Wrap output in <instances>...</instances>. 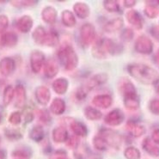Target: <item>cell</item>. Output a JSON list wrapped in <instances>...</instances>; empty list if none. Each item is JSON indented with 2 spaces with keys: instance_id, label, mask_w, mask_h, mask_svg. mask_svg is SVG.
<instances>
[{
  "instance_id": "6da1fadb",
  "label": "cell",
  "mask_w": 159,
  "mask_h": 159,
  "mask_svg": "<svg viewBox=\"0 0 159 159\" xmlns=\"http://www.w3.org/2000/svg\"><path fill=\"white\" fill-rule=\"evenodd\" d=\"M129 74L143 84H153L158 80V72L144 64H132L127 66Z\"/></svg>"
},
{
  "instance_id": "7a4b0ae2",
  "label": "cell",
  "mask_w": 159,
  "mask_h": 159,
  "mask_svg": "<svg viewBox=\"0 0 159 159\" xmlns=\"http://www.w3.org/2000/svg\"><path fill=\"white\" fill-rule=\"evenodd\" d=\"M60 63L63 65L66 70H73L78 66V57L73 48L70 45L64 46L58 52Z\"/></svg>"
},
{
  "instance_id": "3957f363",
  "label": "cell",
  "mask_w": 159,
  "mask_h": 159,
  "mask_svg": "<svg viewBox=\"0 0 159 159\" xmlns=\"http://www.w3.org/2000/svg\"><path fill=\"white\" fill-rule=\"evenodd\" d=\"M96 36L95 27L91 23H84L80 29V42L84 47H88L92 43Z\"/></svg>"
},
{
  "instance_id": "277c9868",
  "label": "cell",
  "mask_w": 159,
  "mask_h": 159,
  "mask_svg": "<svg viewBox=\"0 0 159 159\" xmlns=\"http://www.w3.org/2000/svg\"><path fill=\"white\" fill-rule=\"evenodd\" d=\"M134 48L136 52L142 54H150L153 51V43L152 40L145 35H140L135 41Z\"/></svg>"
},
{
  "instance_id": "5b68a950",
  "label": "cell",
  "mask_w": 159,
  "mask_h": 159,
  "mask_svg": "<svg viewBox=\"0 0 159 159\" xmlns=\"http://www.w3.org/2000/svg\"><path fill=\"white\" fill-rule=\"evenodd\" d=\"M45 65V54L41 51L34 50L30 54V66L34 73H39Z\"/></svg>"
},
{
  "instance_id": "8992f818",
  "label": "cell",
  "mask_w": 159,
  "mask_h": 159,
  "mask_svg": "<svg viewBox=\"0 0 159 159\" xmlns=\"http://www.w3.org/2000/svg\"><path fill=\"white\" fill-rule=\"evenodd\" d=\"M124 119H125V115L123 114V112L120 109L116 108L109 112L105 116L104 121L108 126H116L120 125L122 122L124 121Z\"/></svg>"
},
{
  "instance_id": "52a82bcc",
  "label": "cell",
  "mask_w": 159,
  "mask_h": 159,
  "mask_svg": "<svg viewBox=\"0 0 159 159\" xmlns=\"http://www.w3.org/2000/svg\"><path fill=\"white\" fill-rule=\"evenodd\" d=\"M100 135L104 138V139L107 141L108 145H112L115 147H118L119 145H120V141H121L120 136L115 131L103 129L100 132Z\"/></svg>"
},
{
  "instance_id": "ba28073f",
  "label": "cell",
  "mask_w": 159,
  "mask_h": 159,
  "mask_svg": "<svg viewBox=\"0 0 159 159\" xmlns=\"http://www.w3.org/2000/svg\"><path fill=\"white\" fill-rule=\"evenodd\" d=\"M16 69V62L10 57H5L0 60V74L8 77L13 73Z\"/></svg>"
},
{
  "instance_id": "9c48e42d",
  "label": "cell",
  "mask_w": 159,
  "mask_h": 159,
  "mask_svg": "<svg viewBox=\"0 0 159 159\" xmlns=\"http://www.w3.org/2000/svg\"><path fill=\"white\" fill-rule=\"evenodd\" d=\"M107 74L106 73H98V74L93 76L92 78H90L88 80V82L85 84L84 87L90 91L91 89H96L97 87H99L101 85L104 84L107 81Z\"/></svg>"
},
{
  "instance_id": "30bf717a",
  "label": "cell",
  "mask_w": 159,
  "mask_h": 159,
  "mask_svg": "<svg viewBox=\"0 0 159 159\" xmlns=\"http://www.w3.org/2000/svg\"><path fill=\"white\" fill-rule=\"evenodd\" d=\"M126 17L127 22L136 30H141L144 25V21L141 15L135 10H130L126 12Z\"/></svg>"
},
{
  "instance_id": "8fae6325",
  "label": "cell",
  "mask_w": 159,
  "mask_h": 159,
  "mask_svg": "<svg viewBox=\"0 0 159 159\" xmlns=\"http://www.w3.org/2000/svg\"><path fill=\"white\" fill-rule=\"evenodd\" d=\"M35 98L39 103L43 106H46L49 103L51 100V92L46 86H39L35 89Z\"/></svg>"
},
{
  "instance_id": "7c38bea8",
  "label": "cell",
  "mask_w": 159,
  "mask_h": 159,
  "mask_svg": "<svg viewBox=\"0 0 159 159\" xmlns=\"http://www.w3.org/2000/svg\"><path fill=\"white\" fill-rule=\"evenodd\" d=\"M123 97H124V99H123L124 105H125L126 109H128L130 111H135L139 107L140 99H139L137 93L128 94V95L124 96Z\"/></svg>"
},
{
  "instance_id": "4fadbf2b",
  "label": "cell",
  "mask_w": 159,
  "mask_h": 159,
  "mask_svg": "<svg viewBox=\"0 0 159 159\" xmlns=\"http://www.w3.org/2000/svg\"><path fill=\"white\" fill-rule=\"evenodd\" d=\"M102 41L105 52L106 53H109L110 55L118 54L123 49L121 45L118 44L117 42H115L111 39H102Z\"/></svg>"
},
{
  "instance_id": "5bb4252c",
  "label": "cell",
  "mask_w": 159,
  "mask_h": 159,
  "mask_svg": "<svg viewBox=\"0 0 159 159\" xmlns=\"http://www.w3.org/2000/svg\"><path fill=\"white\" fill-rule=\"evenodd\" d=\"M34 21L32 17L29 15H24L21 16L16 22V27L22 33H29L32 27H33Z\"/></svg>"
},
{
  "instance_id": "9a60e30c",
  "label": "cell",
  "mask_w": 159,
  "mask_h": 159,
  "mask_svg": "<svg viewBox=\"0 0 159 159\" xmlns=\"http://www.w3.org/2000/svg\"><path fill=\"white\" fill-rule=\"evenodd\" d=\"M15 105L17 107H23L26 103V89L22 84H17L15 88Z\"/></svg>"
},
{
  "instance_id": "2e32d148",
  "label": "cell",
  "mask_w": 159,
  "mask_h": 159,
  "mask_svg": "<svg viewBox=\"0 0 159 159\" xmlns=\"http://www.w3.org/2000/svg\"><path fill=\"white\" fill-rule=\"evenodd\" d=\"M92 103L97 107L106 109L109 107L113 103V98L109 95H97L92 100Z\"/></svg>"
},
{
  "instance_id": "e0dca14e",
  "label": "cell",
  "mask_w": 159,
  "mask_h": 159,
  "mask_svg": "<svg viewBox=\"0 0 159 159\" xmlns=\"http://www.w3.org/2000/svg\"><path fill=\"white\" fill-rule=\"evenodd\" d=\"M59 72V66L55 59H49L45 62L44 75L48 78H52Z\"/></svg>"
},
{
  "instance_id": "ac0fdd59",
  "label": "cell",
  "mask_w": 159,
  "mask_h": 159,
  "mask_svg": "<svg viewBox=\"0 0 159 159\" xmlns=\"http://www.w3.org/2000/svg\"><path fill=\"white\" fill-rule=\"evenodd\" d=\"M119 89L123 96L128 94H132V93H137V89L135 88V86L126 78H120V80L119 82Z\"/></svg>"
},
{
  "instance_id": "d6986e66",
  "label": "cell",
  "mask_w": 159,
  "mask_h": 159,
  "mask_svg": "<svg viewBox=\"0 0 159 159\" xmlns=\"http://www.w3.org/2000/svg\"><path fill=\"white\" fill-rule=\"evenodd\" d=\"M126 130L128 131V133L135 138L141 137L144 133H145V128L144 126L138 124L135 121L133 120H128L126 123Z\"/></svg>"
},
{
  "instance_id": "ffe728a7",
  "label": "cell",
  "mask_w": 159,
  "mask_h": 159,
  "mask_svg": "<svg viewBox=\"0 0 159 159\" xmlns=\"http://www.w3.org/2000/svg\"><path fill=\"white\" fill-rule=\"evenodd\" d=\"M57 11L52 6H47L41 11V18L47 23H54L57 19Z\"/></svg>"
},
{
  "instance_id": "44dd1931",
  "label": "cell",
  "mask_w": 159,
  "mask_h": 159,
  "mask_svg": "<svg viewBox=\"0 0 159 159\" xmlns=\"http://www.w3.org/2000/svg\"><path fill=\"white\" fill-rule=\"evenodd\" d=\"M17 41H18V37L16 34L14 32H7V33L3 34L0 36V43L4 47L12 48L16 45Z\"/></svg>"
},
{
  "instance_id": "7402d4cb",
  "label": "cell",
  "mask_w": 159,
  "mask_h": 159,
  "mask_svg": "<svg viewBox=\"0 0 159 159\" xmlns=\"http://www.w3.org/2000/svg\"><path fill=\"white\" fill-rule=\"evenodd\" d=\"M52 89L57 93L58 95H64L66 93L68 87H69V82L66 78H59L52 82Z\"/></svg>"
},
{
  "instance_id": "603a6c76",
  "label": "cell",
  "mask_w": 159,
  "mask_h": 159,
  "mask_svg": "<svg viewBox=\"0 0 159 159\" xmlns=\"http://www.w3.org/2000/svg\"><path fill=\"white\" fill-rule=\"evenodd\" d=\"M66 102L61 98H54L50 105V111L53 115H60L64 114V112L66 111Z\"/></svg>"
},
{
  "instance_id": "cb8c5ba5",
  "label": "cell",
  "mask_w": 159,
  "mask_h": 159,
  "mask_svg": "<svg viewBox=\"0 0 159 159\" xmlns=\"http://www.w3.org/2000/svg\"><path fill=\"white\" fill-rule=\"evenodd\" d=\"M124 25V22L121 17H116L108 21V22L104 25V30L108 33H113L121 30V28Z\"/></svg>"
},
{
  "instance_id": "d4e9b609",
  "label": "cell",
  "mask_w": 159,
  "mask_h": 159,
  "mask_svg": "<svg viewBox=\"0 0 159 159\" xmlns=\"http://www.w3.org/2000/svg\"><path fill=\"white\" fill-rule=\"evenodd\" d=\"M142 146L144 151L151 156H153V157L159 156V147L156 145L152 139L148 137L145 138L142 142Z\"/></svg>"
},
{
  "instance_id": "484cf974",
  "label": "cell",
  "mask_w": 159,
  "mask_h": 159,
  "mask_svg": "<svg viewBox=\"0 0 159 159\" xmlns=\"http://www.w3.org/2000/svg\"><path fill=\"white\" fill-rule=\"evenodd\" d=\"M52 137L55 143H63L68 139L67 130L64 126H58L52 130Z\"/></svg>"
},
{
  "instance_id": "4316f807",
  "label": "cell",
  "mask_w": 159,
  "mask_h": 159,
  "mask_svg": "<svg viewBox=\"0 0 159 159\" xmlns=\"http://www.w3.org/2000/svg\"><path fill=\"white\" fill-rule=\"evenodd\" d=\"M73 11H74L75 14L81 19L87 18L90 14L89 5L85 3H79V2L76 3L73 5Z\"/></svg>"
},
{
  "instance_id": "83f0119b",
  "label": "cell",
  "mask_w": 159,
  "mask_h": 159,
  "mask_svg": "<svg viewBox=\"0 0 159 159\" xmlns=\"http://www.w3.org/2000/svg\"><path fill=\"white\" fill-rule=\"evenodd\" d=\"M70 126L71 131L78 137H85L88 134V129H87V127L82 122L73 120L70 124Z\"/></svg>"
},
{
  "instance_id": "f1b7e54d",
  "label": "cell",
  "mask_w": 159,
  "mask_h": 159,
  "mask_svg": "<svg viewBox=\"0 0 159 159\" xmlns=\"http://www.w3.org/2000/svg\"><path fill=\"white\" fill-rule=\"evenodd\" d=\"M48 32L46 31L44 28L42 26H38L35 30H34L32 34V37L35 43L40 45H44L45 40L47 37Z\"/></svg>"
},
{
  "instance_id": "f546056e",
  "label": "cell",
  "mask_w": 159,
  "mask_h": 159,
  "mask_svg": "<svg viewBox=\"0 0 159 159\" xmlns=\"http://www.w3.org/2000/svg\"><path fill=\"white\" fill-rule=\"evenodd\" d=\"M92 55L96 58V59H105L107 57V53L105 52L103 48V45H102V39L97 41L94 44L92 48Z\"/></svg>"
},
{
  "instance_id": "4dcf8cb0",
  "label": "cell",
  "mask_w": 159,
  "mask_h": 159,
  "mask_svg": "<svg viewBox=\"0 0 159 159\" xmlns=\"http://www.w3.org/2000/svg\"><path fill=\"white\" fill-rule=\"evenodd\" d=\"M61 20H62V22H63L64 25L66 27H69V28L74 27L76 25V22H77L73 13L71 11H68V10H66V11H64L62 12Z\"/></svg>"
},
{
  "instance_id": "1f68e13d",
  "label": "cell",
  "mask_w": 159,
  "mask_h": 159,
  "mask_svg": "<svg viewBox=\"0 0 159 159\" xmlns=\"http://www.w3.org/2000/svg\"><path fill=\"white\" fill-rule=\"evenodd\" d=\"M30 137L34 142H41L45 137V132L41 126H34L30 133Z\"/></svg>"
},
{
  "instance_id": "d6a6232c",
  "label": "cell",
  "mask_w": 159,
  "mask_h": 159,
  "mask_svg": "<svg viewBox=\"0 0 159 159\" xmlns=\"http://www.w3.org/2000/svg\"><path fill=\"white\" fill-rule=\"evenodd\" d=\"M84 115L89 120H98L102 117V113L93 107H86L84 109Z\"/></svg>"
},
{
  "instance_id": "836d02e7",
  "label": "cell",
  "mask_w": 159,
  "mask_h": 159,
  "mask_svg": "<svg viewBox=\"0 0 159 159\" xmlns=\"http://www.w3.org/2000/svg\"><path fill=\"white\" fill-rule=\"evenodd\" d=\"M59 34L57 33L55 30H51V31L48 32L44 45L48 46V47H56L59 44Z\"/></svg>"
},
{
  "instance_id": "e575fe53",
  "label": "cell",
  "mask_w": 159,
  "mask_h": 159,
  "mask_svg": "<svg viewBox=\"0 0 159 159\" xmlns=\"http://www.w3.org/2000/svg\"><path fill=\"white\" fill-rule=\"evenodd\" d=\"M14 96H15V89L11 85L6 86L4 90V94H3V102H4V106H8L11 103Z\"/></svg>"
},
{
  "instance_id": "d590c367",
  "label": "cell",
  "mask_w": 159,
  "mask_h": 159,
  "mask_svg": "<svg viewBox=\"0 0 159 159\" xmlns=\"http://www.w3.org/2000/svg\"><path fill=\"white\" fill-rule=\"evenodd\" d=\"M93 144L94 147L98 151H106L108 146L107 141L104 139L103 137H102L100 134L96 135L93 139Z\"/></svg>"
},
{
  "instance_id": "8d00e7d4",
  "label": "cell",
  "mask_w": 159,
  "mask_h": 159,
  "mask_svg": "<svg viewBox=\"0 0 159 159\" xmlns=\"http://www.w3.org/2000/svg\"><path fill=\"white\" fill-rule=\"evenodd\" d=\"M4 134L8 139L11 141L19 140L20 139L22 138V134L21 133V132L19 130L14 129V128H6L4 130Z\"/></svg>"
},
{
  "instance_id": "74e56055",
  "label": "cell",
  "mask_w": 159,
  "mask_h": 159,
  "mask_svg": "<svg viewBox=\"0 0 159 159\" xmlns=\"http://www.w3.org/2000/svg\"><path fill=\"white\" fill-rule=\"evenodd\" d=\"M124 156L126 159H140L141 157L140 152L134 146L127 147L124 152Z\"/></svg>"
},
{
  "instance_id": "f35d334b",
  "label": "cell",
  "mask_w": 159,
  "mask_h": 159,
  "mask_svg": "<svg viewBox=\"0 0 159 159\" xmlns=\"http://www.w3.org/2000/svg\"><path fill=\"white\" fill-rule=\"evenodd\" d=\"M144 14L147 16L149 18H156L159 14V9L155 4H147L144 8Z\"/></svg>"
},
{
  "instance_id": "ab89813d",
  "label": "cell",
  "mask_w": 159,
  "mask_h": 159,
  "mask_svg": "<svg viewBox=\"0 0 159 159\" xmlns=\"http://www.w3.org/2000/svg\"><path fill=\"white\" fill-rule=\"evenodd\" d=\"M104 8L108 12H119L120 11V4L115 0H106L103 2Z\"/></svg>"
},
{
  "instance_id": "60d3db41",
  "label": "cell",
  "mask_w": 159,
  "mask_h": 159,
  "mask_svg": "<svg viewBox=\"0 0 159 159\" xmlns=\"http://www.w3.org/2000/svg\"><path fill=\"white\" fill-rule=\"evenodd\" d=\"M39 119H40V121H41L43 124L48 125L50 122L52 121V117L50 113L47 110V109H41L39 110Z\"/></svg>"
},
{
  "instance_id": "b9f144b4",
  "label": "cell",
  "mask_w": 159,
  "mask_h": 159,
  "mask_svg": "<svg viewBox=\"0 0 159 159\" xmlns=\"http://www.w3.org/2000/svg\"><path fill=\"white\" fill-rule=\"evenodd\" d=\"M133 36H134V32L130 28H126L125 30H123L121 34H120V39L124 42H129V41H131L133 39Z\"/></svg>"
},
{
  "instance_id": "7bdbcfd3",
  "label": "cell",
  "mask_w": 159,
  "mask_h": 159,
  "mask_svg": "<svg viewBox=\"0 0 159 159\" xmlns=\"http://www.w3.org/2000/svg\"><path fill=\"white\" fill-rule=\"evenodd\" d=\"M11 3L12 5H14L15 7L17 8L22 7V6L30 7V6H33L34 4H37L38 1H35V0H22V1H11Z\"/></svg>"
},
{
  "instance_id": "ee69618b",
  "label": "cell",
  "mask_w": 159,
  "mask_h": 159,
  "mask_svg": "<svg viewBox=\"0 0 159 159\" xmlns=\"http://www.w3.org/2000/svg\"><path fill=\"white\" fill-rule=\"evenodd\" d=\"M12 156L17 159H29L30 157V152L26 149H17L13 152Z\"/></svg>"
},
{
  "instance_id": "f6af8a7d",
  "label": "cell",
  "mask_w": 159,
  "mask_h": 159,
  "mask_svg": "<svg viewBox=\"0 0 159 159\" xmlns=\"http://www.w3.org/2000/svg\"><path fill=\"white\" fill-rule=\"evenodd\" d=\"M21 121H22V114L19 111L13 112L9 116V122L11 125L17 126L21 123Z\"/></svg>"
},
{
  "instance_id": "bcb514c9",
  "label": "cell",
  "mask_w": 159,
  "mask_h": 159,
  "mask_svg": "<svg viewBox=\"0 0 159 159\" xmlns=\"http://www.w3.org/2000/svg\"><path fill=\"white\" fill-rule=\"evenodd\" d=\"M89 92V90L86 89L84 86H82V87H80V88L76 91L75 96H76V98H77L78 101H81L86 98V96H87V95H88V93Z\"/></svg>"
},
{
  "instance_id": "7dc6e473",
  "label": "cell",
  "mask_w": 159,
  "mask_h": 159,
  "mask_svg": "<svg viewBox=\"0 0 159 159\" xmlns=\"http://www.w3.org/2000/svg\"><path fill=\"white\" fill-rule=\"evenodd\" d=\"M9 26V18L7 16L0 15V34H3Z\"/></svg>"
},
{
  "instance_id": "c3c4849f",
  "label": "cell",
  "mask_w": 159,
  "mask_h": 159,
  "mask_svg": "<svg viewBox=\"0 0 159 159\" xmlns=\"http://www.w3.org/2000/svg\"><path fill=\"white\" fill-rule=\"evenodd\" d=\"M66 145L69 148H77L78 146V144H79L78 137L75 135V136H71V137L68 138L67 140L66 141Z\"/></svg>"
},
{
  "instance_id": "681fc988",
  "label": "cell",
  "mask_w": 159,
  "mask_h": 159,
  "mask_svg": "<svg viewBox=\"0 0 159 159\" xmlns=\"http://www.w3.org/2000/svg\"><path fill=\"white\" fill-rule=\"evenodd\" d=\"M149 108H150V110H151L152 114L159 116V99L152 100L150 102Z\"/></svg>"
},
{
  "instance_id": "f907efd6",
  "label": "cell",
  "mask_w": 159,
  "mask_h": 159,
  "mask_svg": "<svg viewBox=\"0 0 159 159\" xmlns=\"http://www.w3.org/2000/svg\"><path fill=\"white\" fill-rule=\"evenodd\" d=\"M152 139L155 144H159V128L153 131L152 135Z\"/></svg>"
},
{
  "instance_id": "816d5d0a",
  "label": "cell",
  "mask_w": 159,
  "mask_h": 159,
  "mask_svg": "<svg viewBox=\"0 0 159 159\" xmlns=\"http://www.w3.org/2000/svg\"><path fill=\"white\" fill-rule=\"evenodd\" d=\"M34 120V114L32 112L27 111V113H25L24 115V120L26 123H30V122L33 121Z\"/></svg>"
},
{
  "instance_id": "f5cc1de1",
  "label": "cell",
  "mask_w": 159,
  "mask_h": 159,
  "mask_svg": "<svg viewBox=\"0 0 159 159\" xmlns=\"http://www.w3.org/2000/svg\"><path fill=\"white\" fill-rule=\"evenodd\" d=\"M151 33L154 36V37L158 40L159 41V26H154L152 27V30H151Z\"/></svg>"
},
{
  "instance_id": "db71d44e",
  "label": "cell",
  "mask_w": 159,
  "mask_h": 159,
  "mask_svg": "<svg viewBox=\"0 0 159 159\" xmlns=\"http://www.w3.org/2000/svg\"><path fill=\"white\" fill-rule=\"evenodd\" d=\"M136 2L135 0H125L123 1V4H124V6L126 8H133L135 4H136Z\"/></svg>"
},
{
  "instance_id": "11a10c76",
  "label": "cell",
  "mask_w": 159,
  "mask_h": 159,
  "mask_svg": "<svg viewBox=\"0 0 159 159\" xmlns=\"http://www.w3.org/2000/svg\"><path fill=\"white\" fill-rule=\"evenodd\" d=\"M56 159H70L66 154V152L63 153H58L57 152V155H56Z\"/></svg>"
},
{
  "instance_id": "9f6ffc18",
  "label": "cell",
  "mask_w": 159,
  "mask_h": 159,
  "mask_svg": "<svg viewBox=\"0 0 159 159\" xmlns=\"http://www.w3.org/2000/svg\"><path fill=\"white\" fill-rule=\"evenodd\" d=\"M0 159H6V154L4 151L0 150Z\"/></svg>"
},
{
  "instance_id": "6f0895ef",
  "label": "cell",
  "mask_w": 159,
  "mask_h": 159,
  "mask_svg": "<svg viewBox=\"0 0 159 159\" xmlns=\"http://www.w3.org/2000/svg\"><path fill=\"white\" fill-rule=\"evenodd\" d=\"M154 84H155L156 86V91H157V94H159V80H157V81Z\"/></svg>"
},
{
  "instance_id": "680465c9",
  "label": "cell",
  "mask_w": 159,
  "mask_h": 159,
  "mask_svg": "<svg viewBox=\"0 0 159 159\" xmlns=\"http://www.w3.org/2000/svg\"><path fill=\"white\" fill-rule=\"evenodd\" d=\"M157 58V59H158V61H159V48H158V50H157V56H156Z\"/></svg>"
},
{
  "instance_id": "91938a15",
  "label": "cell",
  "mask_w": 159,
  "mask_h": 159,
  "mask_svg": "<svg viewBox=\"0 0 159 159\" xmlns=\"http://www.w3.org/2000/svg\"><path fill=\"white\" fill-rule=\"evenodd\" d=\"M1 121H2V114L0 113V123H1Z\"/></svg>"
},
{
  "instance_id": "94428289",
  "label": "cell",
  "mask_w": 159,
  "mask_h": 159,
  "mask_svg": "<svg viewBox=\"0 0 159 159\" xmlns=\"http://www.w3.org/2000/svg\"><path fill=\"white\" fill-rule=\"evenodd\" d=\"M157 4H159V0H158V1H157Z\"/></svg>"
},
{
  "instance_id": "6125c7cd",
  "label": "cell",
  "mask_w": 159,
  "mask_h": 159,
  "mask_svg": "<svg viewBox=\"0 0 159 159\" xmlns=\"http://www.w3.org/2000/svg\"><path fill=\"white\" fill-rule=\"evenodd\" d=\"M0 142H1V137H0Z\"/></svg>"
},
{
  "instance_id": "be15d7a7",
  "label": "cell",
  "mask_w": 159,
  "mask_h": 159,
  "mask_svg": "<svg viewBox=\"0 0 159 159\" xmlns=\"http://www.w3.org/2000/svg\"><path fill=\"white\" fill-rule=\"evenodd\" d=\"M16 159H17V158H16Z\"/></svg>"
}]
</instances>
